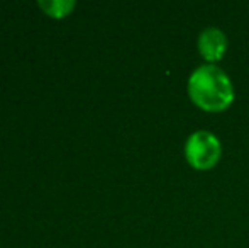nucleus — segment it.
I'll return each instance as SVG.
<instances>
[{
	"label": "nucleus",
	"mask_w": 249,
	"mask_h": 248,
	"mask_svg": "<svg viewBox=\"0 0 249 248\" xmlns=\"http://www.w3.org/2000/svg\"><path fill=\"white\" fill-rule=\"evenodd\" d=\"M187 95L197 109L207 114H220L236 100V87L220 65L200 63L187 78Z\"/></svg>",
	"instance_id": "1"
},
{
	"label": "nucleus",
	"mask_w": 249,
	"mask_h": 248,
	"mask_svg": "<svg viewBox=\"0 0 249 248\" xmlns=\"http://www.w3.org/2000/svg\"><path fill=\"white\" fill-rule=\"evenodd\" d=\"M222 141L210 129H195L183 143V158L197 172L215 169L222 158Z\"/></svg>",
	"instance_id": "2"
},
{
	"label": "nucleus",
	"mask_w": 249,
	"mask_h": 248,
	"mask_svg": "<svg viewBox=\"0 0 249 248\" xmlns=\"http://www.w3.org/2000/svg\"><path fill=\"white\" fill-rule=\"evenodd\" d=\"M197 51L202 58V63L219 65L224 60L227 50H229V38L220 27L207 26L203 27L197 36Z\"/></svg>",
	"instance_id": "3"
},
{
	"label": "nucleus",
	"mask_w": 249,
	"mask_h": 248,
	"mask_svg": "<svg viewBox=\"0 0 249 248\" xmlns=\"http://www.w3.org/2000/svg\"><path fill=\"white\" fill-rule=\"evenodd\" d=\"M37 5L43 9V12L46 16L54 17V19H61V17H66L75 9L76 3L73 0H39Z\"/></svg>",
	"instance_id": "4"
}]
</instances>
